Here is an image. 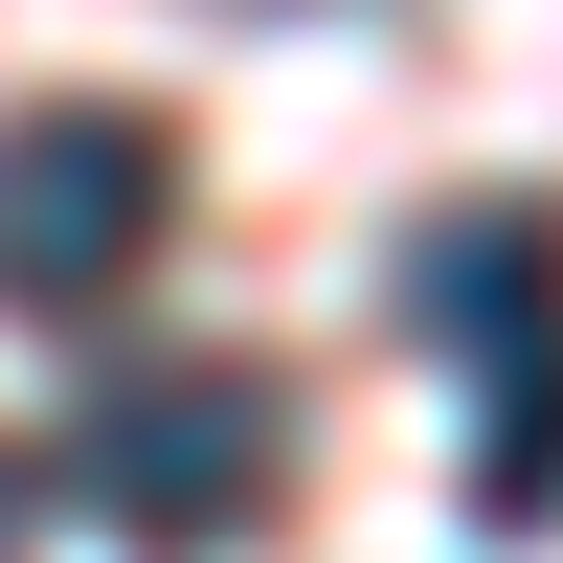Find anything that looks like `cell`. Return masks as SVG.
<instances>
[{
    "label": "cell",
    "mask_w": 563,
    "mask_h": 563,
    "mask_svg": "<svg viewBox=\"0 0 563 563\" xmlns=\"http://www.w3.org/2000/svg\"><path fill=\"white\" fill-rule=\"evenodd\" d=\"M225 23H316V0H225Z\"/></svg>",
    "instance_id": "cell-5"
},
{
    "label": "cell",
    "mask_w": 563,
    "mask_h": 563,
    "mask_svg": "<svg viewBox=\"0 0 563 563\" xmlns=\"http://www.w3.org/2000/svg\"><path fill=\"white\" fill-rule=\"evenodd\" d=\"M406 316L474 361V519H563V203H451L406 249Z\"/></svg>",
    "instance_id": "cell-1"
},
{
    "label": "cell",
    "mask_w": 563,
    "mask_h": 563,
    "mask_svg": "<svg viewBox=\"0 0 563 563\" xmlns=\"http://www.w3.org/2000/svg\"><path fill=\"white\" fill-rule=\"evenodd\" d=\"M271 474H294V384H271V361H113V384L68 406V496L113 541H158V563L249 541Z\"/></svg>",
    "instance_id": "cell-3"
},
{
    "label": "cell",
    "mask_w": 563,
    "mask_h": 563,
    "mask_svg": "<svg viewBox=\"0 0 563 563\" xmlns=\"http://www.w3.org/2000/svg\"><path fill=\"white\" fill-rule=\"evenodd\" d=\"M0 563H23V451H0Z\"/></svg>",
    "instance_id": "cell-4"
},
{
    "label": "cell",
    "mask_w": 563,
    "mask_h": 563,
    "mask_svg": "<svg viewBox=\"0 0 563 563\" xmlns=\"http://www.w3.org/2000/svg\"><path fill=\"white\" fill-rule=\"evenodd\" d=\"M158 249H180V113L23 90L0 113V316H113Z\"/></svg>",
    "instance_id": "cell-2"
}]
</instances>
